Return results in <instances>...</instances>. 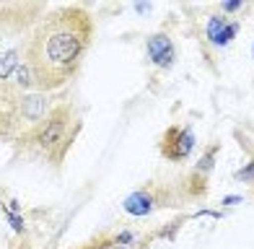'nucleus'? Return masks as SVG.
Returning <instances> with one entry per match:
<instances>
[{
	"label": "nucleus",
	"instance_id": "1",
	"mask_svg": "<svg viewBox=\"0 0 254 249\" xmlns=\"http://www.w3.org/2000/svg\"><path fill=\"white\" fill-rule=\"evenodd\" d=\"M88 10L57 8L42 21L26 47V65L39 88H60L80 67V60L91 42Z\"/></svg>",
	"mask_w": 254,
	"mask_h": 249
},
{
	"label": "nucleus",
	"instance_id": "2",
	"mask_svg": "<svg viewBox=\"0 0 254 249\" xmlns=\"http://www.w3.org/2000/svg\"><path fill=\"white\" fill-rule=\"evenodd\" d=\"M78 122L73 117V112L67 107H57L55 112H50L47 120L39 124V132H37V140L42 145L44 153H63L67 140H70V132H75Z\"/></svg>",
	"mask_w": 254,
	"mask_h": 249
},
{
	"label": "nucleus",
	"instance_id": "3",
	"mask_svg": "<svg viewBox=\"0 0 254 249\" xmlns=\"http://www.w3.org/2000/svg\"><path fill=\"white\" fill-rule=\"evenodd\" d=\"M194 148V135L190 127H171L164 135V156L171 161H182L187 158Z\"/></svg>",
	"mask_w": 254,
	"mask_h": 249
},
{
	"label": "nucleus",
	"instance_id": "4",
	"mask_svg": "<svg viewBox=\"0 0 254 249\" xmlns=\"http://www.w3.org/2000/svg\"><path fill=\"white\" fill-rule=\"evenodd\" d=\"M148 58L158 67H169L174 62V44H171L169 34H153V37H148Z\"/></svg>",
	"mask_w": 254,
	"mask_h": 249
},
{
	"label": "nucleus",
	"instance_id": "5",
	"mask_svg": "<svg viewBox=\"0 0 254 249\" xmlns=\"http://www.w3.org/2000/svg\"><path fill=\"white\" fill-rule=\"evenodd\" d=\"M236 31H239V24L226 21L221 16H210V21H207V39H210L215 47H226V44L236 37Z\"/></svg>",
	"mask_w": 254,
	"mask_h": 249
},
{
	"label": "nucleus",
	"instance_id": "6",
	"mask_svg": "<svg viewBox=\"0 0 254 249\" xmlns=\"http://www.w3.org/2000/svg\"><path fill=\"white\" fill-rule=\"evenodd\" d=\"M50 109V101L44 99V94H26L24 99L18 101V112L21 117L29 120V122H39Z\"/></svg>",
	"mask_w": 254,
	"mask_h": 249
},
{
	"label": "nucleus",
	"instance_id": "7",
	"mask_svg": "<svg viewBox=\"0 0 254 249\" xmlns=\"http://www.w3.org/2000/svg\"><path fill=\"white\" fill-rule=\"evenodd\" d=\"M153 208H156V202L148 189H137L130 197H125V210L130 216H148V213H153Z\"/></svg>",
	"mask_w": 254,
	"mask_h": 249
},
{
	"label": "nucleus",
	"instance_id": "8",
	"mask_svg": "<svg viewBox=\"0 0 254 249\" xmlns=\"http://www.w3.org/2000/svg\"><path fill=\"white\" fill-rule=\"evenodd\" d=\"M16 109H18L16 94L10 91V86H5L3 81H0V132H3L5 127H10Z\"/></svg>",
	"mask_w": 254,
	"mask_h": 249
},
{
	"label": "nucleus",
	"instance_id": "9",
	"mask_svg": "<svg viewBox=\"0 0 254 249\" xmlns=\"http://www.w3.org/2000/svg\"><path fill=\"white\" fill-rule=\"evenodd\" d=\"M16 67H18V55H16V50H8V52L0 55V81H5V78L13 73Z\"/></svg>",
	"mask_w": 254,
	"mask_h": 249
},
{
	"label": "nucleus",
	"instance_id": "10",
	"mask_svg": "<svg viewBox=\"0 0 254 249\" xmlns=\"http://www.w3.org/2000/svg\"><path fill=\"white\" fill-rule=\"evenodd\" d=\"M10 208H13V210H8V221H10V226H13V231L16 234H24V221H21L18 218V205H16V202H10Z\"/></svg>",
	"mask_w": 254,
	"mask_h": 249
},
{
	"label": "nucleus",
	"instance_id": "11",
	"mask_svg": "<svg viewBox=\"0 0 254 249\" xmlns=\"http://www.w3.org/2000/svg\"><path fill=\"white\" fill-rule=\"evenodd\" d=\"M197 169H200L202 174H207V172H210V169H213V153H207V156L202 158V161L197 164Z\"/></svg>",
	"mask_w": 254,
	"mask_h": 249
},
{
	"label": "nucleus",
	"instance_id": "12",
	"mask_svg": "<svg viewBox=\"0 0 254 249\" xmlns=\"http://www.w3.org/2000/svg\"><path fill=\"white\" fill-rule=\"evenodd\" d=\"M239 177H241V179H247V182H254V164H249V166H247V172H241Z\"/></svg>",
	"mask_w": 254,
	"mask_h": 249
},
{
	"label": "nucleus",
	"instance_id": "13",
	"mask_svg": "<svg viewBox=\"0 0 254 249\" xmlns=\"http://www.w3.org/2000/svg\"><path fill=\"white\" fill-rule=\"evenodd\" d=\"M241 8V0H226L223 3V10H239Z\"/></svg>",
	"mask_w": 254,
	"mask_h": 249
}]
</instances>
